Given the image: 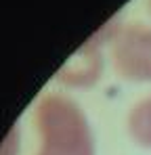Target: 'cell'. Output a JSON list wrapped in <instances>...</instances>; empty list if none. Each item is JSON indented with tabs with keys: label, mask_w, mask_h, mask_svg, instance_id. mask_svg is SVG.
Returning a JSON list of instances; mask_svg holds the SVG:
<instances>
[{
	"label": "cell",
	"mask_w": 151,
	"mask_h": 155,
	"mask_svg": "<svg viewBox=\"0 0 151 155\" xmlns=\"http://www.w3.org/2000/svg\"><path fill=\"white\" fill-rule=\"evenodd\" d=\"M116 67L130 80L151 82V31L130 29L116 46Z\"/></svg>",
	"instance_id": "cell-2"
},
{
	"label": "cell",
	"mask_w": 151,
	"mask_h": 155,
	"mask_svg": "<svg viewBox=\"0 0 151 155\" xmlns=\"http://www.w3.org/2000/svg\"><path fill=\"white\" fill-rule=\"evenodd\" d=\"M36 126L40 132L38 155H95L86 115L65 97H44L36 107Z\"/></svg>",
	"instance_id": "cell-1"
},
{
	"label": "cell",
	"mask_w": 151,
	"mask_h": 155,
	"mask_svg": "<svg viewBox=\"0 0 151 155\" xmlns=\"http://www.w3.org/2000/svg\"><path fill=\"white\" fill-rule=\"evenodd\" d=\"M128 130L139 145L151 149V97L141 101L132 109L128 117Z\"/></svg>",
	"instance_id": "cell-3"
}]
</instances>
